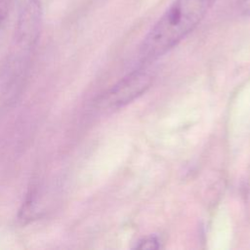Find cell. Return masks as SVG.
Here are the masks:
<instances>
[{"label": "cell", "instance_id": "6da1fadb", "mask_svg": "<svg viewBox=\"0 0 250 250\" xmlns=\"http://www.w3.org/2000/svg\"><path fill=\"white\" fill-rule=\"evenodd\" d=\"M217 0H174L144 38L140 55L154 60L180 43L204 19Z\"/></svg>", "mask_w": 250, "mask_h": 250}, {"label": "cell", "instance_id": "7a4b0ae2", "mask_svg": "<svg viewBox=\"0 0 250 250\" xmlns=\"http://www.w3.org/2000/svg\"><path fill=\"white\" fill-rule=\"evenodd\" d=\"M43 8L40 0H27L17 21L15 51L26 56L36 45L42 27Z\"/></svg>", "mask_w": 250, "mask_h": 250}, {"label": "cell", "instance_id": "3957f363", "mask_svg": "<svg viewBox=\"0 0 250 250\" xmlns=\"http://www.w3.org/2000/svg\"><path fill=\"white\" fill-rule=\"evenodd\" d=\"M152 77L145 69L136 70L122 78L100 101L104 108H118L142 95L151 84Z\"/></svg>", "mask_w": 250, "mask_h": 250}, {"label": "cell", "instance_id": "277c9868", "mask_svg": "<svg viewBox=\"0 0 250 250\" xmlns=\"http://www.w3.org/2000/svg\"><path fill=\"white\" fill-rule=\"evenodd\" d=\"M11 0H0V30L3 28L11 11Z\"/></svg>", "mask_w": 250, "mask_h": 250}, {"label": "cell", "instance_id": "5b68a950", "mask_svg": "<svg viewBox=\"0 0 250 250\" xmlns=\"http://www.w3.org/2000/svg\"><path fill=\"white\" fill-rule=\"evenodd\" d=\"M157 241L154 238H149L144 240V242H140V245H138V248H147V249H153L156 248Z\"/></svg>", "mask_w": 250, "mask_h": 250}, {"label": "cell", "instance_id": "8992f818", "mask_svg": "<svg viewBox=\"0 0 250 250\" xmlns=\"http://www.w3.org/2000/svg\"><path fill=\"white\" fill-rule=\"evenodd\" d=\"M239 8L244 15L250 16V0H240Z\"/></svg>", "mask_w": 250, "mask_h": 250}]
</instances>
